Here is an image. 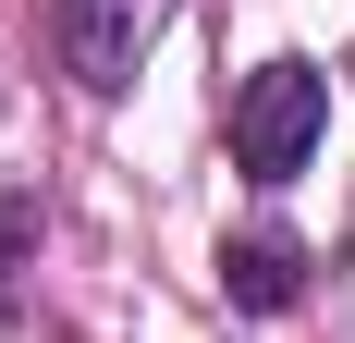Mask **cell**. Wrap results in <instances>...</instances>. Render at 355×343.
<instances>
[{
    "label": "cell",
    "mask_w": 355,
    "mask_h": 343,
    "mask_svg": "<svg viewBox=\"0 0 355 343\" xmlns=\"http://www.w3.org/2000/svg\"><path fill=\"white\" fill-rule=\"evenodd\" d=\"M331 123V74L319 62H257L245 86H233V160H245V184H294L306 172V147H319Z\"/></svg>",
    "instance_id": "cell-1"
},
{
    "label": "cell",
    "mask_w": 355,
    "mask_h": 343,
    "mask_svg": "<svg viewBox=\"0 0 355 343\" xmlns=\"http://www.w3.org/2000/svg\"><path fill=\"white\" fill-rule=\"evenodd\" d=\"M159 25H172V0H62V12H49V37H62V74L86 86V99H123Z\"/></svg>",
    "instance_id": "cell-2"
},
{
    "label": "cell",
    "mask_w": 355,
    "mask_h": 343,
    "mask_svg": "<svg viewBox=\"0 0 355 343\" xmlns=\"http://www.w3.org/2000/svg\"><path fill=\"white\" fill-rule=\"evenodd\" d=\"M220 294H233L245 319H282L294 294H306V245L294 233H233L220 245Z\"/></svg>",
    "instance_id": "cell-3"
}]
</instances>
